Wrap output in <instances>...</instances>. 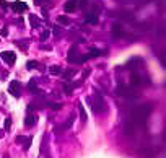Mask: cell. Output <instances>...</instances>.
Wrapping results in <instances>:
<instances>
[{
    "instance_id": "18",
    "label": "cell",
    "mask_w": 166,
    "mask_h": 158,
    "mask_svg": "<svg viewBox=\"0 0 166 158\" xmlns=\"http://www.w3.org/2000/svg\"><path fill=\"white\" fill-rule=\"evenodd\" d=\"M36 67H38V62H36V60H29V62L26 64V69H28V70H31V69H36Z\"/></svg>"
},
{
    "instance_id": "8",
    "label": "cell",
    "mask_w": 166,
    "mask_h": 158,
    "mask_svg": "<svg viewBox=\"0 0 166 158\" xmlns=\"http://www.w3.org/2000/svg\"><path fill=\"white\" fill-rule=\"evenodd\" d=\"M75 8H77V0H68L67 4H65V11L67 13H72Z\"/></svg>"
},
{
    "instance_id": "14",
    "label": "cell",
    "mask_w": 166,
    "mask_h": 158,
    "mask_svg": "<svg viewBox=\"0 0 166 158\" xmlns=\"http://www.w3.org/2000/svg\"><path fill=\"white\" fill-rule=\"evenodd\" d=\"M142 82H143V80H142V77H140L138 74H134V75H132V83H134V85H140Z\"/></svg>"
},
{
    "instance_id": "26",
    "label": "cell",
    "mask_w": 166,
    "mask_h": 158,
    "mask_svg": "<svg viewBox=\"0 0 166 158\" xmlns=\"http://www.w3.org/2000/svg\"><path fill=\"white\" fill-rule=\"evenodd\" d=\"M0 5H2V7H7V2H5V0H0Z\"/></svg>"
},
{
    "instance_id": "23",
    "label": "cell",
    "mask_w": 166,
    "mask_h": 158,
    "mask_svg": "<svg viewBox=\"0 0 166 158\" xmlns=\"http://www.w3.org/2000/svg\"><path fill=\"white\" fill-rule=\"evenodd\" d=\"M0 36H8V29L7 28H2V29H0Z\"/></svg>"
},
{
    "instance_id": "9",
    "label": "cell",
    "mask_w": 166,
    "mask_h": 158,
    "mask_svg": "<svg viewBox=\"0 0 166 158\" xmlns=\"http://www.w3.org/2000/svg\"><path fill=\"white\" fill-rule=\"evenodd\" d=\"M120 34H122V29H120V25H114L113 26V36H114V39H119L120 38Z\"/></svg>"
},
{
    "instance_id": "7",
    "label": "cell",
    "mask_w": 166,
    "mask_h": 158,
    "mask_svg": "<svg viewBox=\"0 0 166 158\" xmlns=\"http://www.w3.org/2000/svg\"><path fill=\"white\" fill-rule=\"evenodd\" d=\"M98 15H99V11H96V10L90 11V13L86 15L85 21L86 23H90V25H96V23H98Z\"/></svg>"
},
{
    "instance_id": "20",
    "label": "cell",
    "mask_w": 166,
    "mask_h": 158,
    "mask_svg": "<svg viewBox=\"0 0 166 158\" xmlns=\"http://www.w3.org/2000/svg\"><path fill=\"white\" fill-rule=\"evenodd\" d=\"M49 36H51V33L47 31V29H46V31H43V33H41V41H47Z\"/></svg>"
},
{
    "instance_id": "4",
    "label": "cell",
    "mask_w": 166,
    "mask_h": 158,
    "mask_svg": "<svg viewBox=\"0 0 166 158\" xmlns=\"http://www.w3.org/2000/svg\"><path fill=\"white\" fill-rule=\"evenodd\" d=\"M117 93L127 96V98H135V92L134 90H130L129 87H124V85H119V87H117Z\"/></svg>"
},
{
    "instance_id": "13",
    "label": "cell",
    "mask_w": 166,
    "mask_h": 158,
    "mask_svg": "<svg viewBox=\"0 0 166 158\" xmlns=\"http://www.w3.org/2000/svg\"><path fill=\"white\" fill-rule=\"evenodd\" d=\"M28 88H29V92H31V93H34V95H38V93H39V88L36 87V83H34V82H29V83H28Z\"/></svg>"
},
{
    "instance_id": "24",
    "label": "cell",
    "mask_w": 166,
    "mask_h": 158,
    "mask_svg": "<svg viewBox=\"0 0 166 158\" xmlns=\"http://www.w3.org/2000/svg\"><path fill=\"white\" fill-rule=\"evenodd\" d=\"M73 74H75V70H67V72H65V78H70Z\"/></svg>"
},
{
    "instance_id": "2",
    "label": "cell",
    "mask_w": 166,
    "mask_h": 158,
    "mask_svg": "<svg viewBox=\"0 0 166 158\" xmlns=\"http://www.w3.org/2000/svg\"><path fill=\"white\" fill-rule=\"evenodd\" d=\"M8 93L11 96H15V98H20V95H21V85H20V82L11 80L10 85H8Z\"/></svg>"
},
{
    "instance_id": "17",
    "label": "cell",
    "mask_w": 166,
    "mask_h": 158,
    "mask_svg": "<svg viewBox=\"0 0 166 158\" xmlns=\"http://www.w3.org/2000/svg\"><path fill=\"white\" fill-rule=\"evenodd\" d=\"M31 142H33V137H26V139H25V145H23V148H25V150H29V147H31Z\"/></svg>"
},
{
    "instance_id": "6",
    "label": "cell",
    "mask_w": 166,
    "mask_h": 158,
    "mask_svg": "<svg viewBox=\"0 0 166 158\" xmlns=\"http://www.w3.org/2000/svg\"><path fill=\"white\" fill-rule=\"evenodd\" d=\"M11 8H13V11H16V13H21V11L28 10V5H26L25 2H13V4H11Z\"/></svg>"
},
{
    "instance_id": "22",
    "label": "cell",
    "mask_w": 166,
    "mask_h": 158,
    "mask_svg": "<svg viewBox=\"0 0 166 158\" xmlns=\"http://www.w3.org/2000/svg\"><path fill=\"white\" fill-rule=\"evenodd\" d=\"M10 126H11V119L8 117V119L5 121V130H10Z\"/></svg>"
},
{
    "instance_id": "21",
    "label": "cell",
    "mask_w": 166,
    "mask_h": 158,
    "mask_svg": "<svg viewBox=\"0 0 166 158\" xmlns=\"http://www.w3.org/2000/svg\"><path fill=\"white\" fill-rule=\"evenodd\" d=\"M59 23H62V25H68V18L65 16V15H62V16H59Z\"/></svg>"
},
{
    "instance_id": "10",
    "label": "cell",
    "mask_w": 166,
    "mask_h": 158,
    "mask_svg": "<svg viewBox=\"0 0 166 158\" xmlns=\"http://www.w3.org/2000/svg\"><path fill=\"white\" fill-rule=\"evenodd\" d=\"M98 56H101V51H99V49H95V47H93V49H90V54H88V56H83V57H85V60H86V59H91V57H98Z\"/></svg>"
},
{
    "instance_id": "5",
    "label": "cell",
    "mask_w": 166,
    "mask_h": 158,
    "mask_svg": "<svg viewBox=\"0 0 166 158\" xmlns=\"http://www.w3.org/2000/svg\"><path fill=\"white\" fill-rule=\"evenodd\" d=\"M0 57H2L8 65H13L15 60H16V56H15V52H11V51H5V52H2L0 54Z\"/></svg>"
},
{
    "instance_id": "19",
    "label": "cell",
    "mask_w": 166,
    "mask_h": 158,
    "mask_svg": "<svg viewBox=\"0 0 166 158\" xmlns=\"http://www.w3.org/2000/svg\"><path fill=\"white\" fill-rule=\"evenodd\" d=\"M49 72H51L52 75H59L62 70H60V67H51V69H49Z\"/></svg>"
},
{
    "instance_id": "15",
    "label": "cell",
    "mask_w": 166,
    "mask_h": 158,
    "mask_svg": "<svg viewBox=\"0 0 166 158\" xmlns=\"http://www.w3.org/2000/svg\"><path fill=\"white\" fill-rule=\"evenodd\" d=\"M29 23H31L33 28H38V26H39V20L34 16V15H31V16H29Z\"/></svg>"
},
{
    "instance_id": "25",
    "label": "cell",
    "mask_w": 166,
    "mask_h": 158,
    "mask_svg": "<svg viewBox=\"0 0 166 158\" xmlns=\"http://www.w3.org/2000/svg\"><path fill=\"white\" fill-rule=\"evenodd\" d=\"M25 139H26V137H23V135H18V137H16V142H18V144H23V140H25Z\"/></svg>"
},
{
    "instance_id": "12",
    "label": "cell",
    "mask_w": 166,
    "mask_h": 158,
    "mask_svg": "<svg viewBox=\"0 0 166 158\" xmlns=\"http://www.w3.org/2000/svg\"><path fill=\"white\" fill-rule=\"evenodd\" d=\"M78 109H80V117H81V121H83V122H86L88 116H86V111H85V108H83V104L78 106Z\"/></svg>"
},
{
    "instance_id": "11",
    "label": "cell",
    "mask_w": 166,
    "mask_h": 158,
    "mask_svg": "<svg viewBox=\"0 0 166 158\" xmlns=\"http://www.w3.org/2000/svg\"><path fill=\"white\" fill-rule=\"evenodd\" d=\"M36 121H38V117H36L34 114H29V116L26 117L25 124H26V126H33V124H36Z\"/></svg>"
},
{
    "instance_id": "3",
    "label": "cell",
    "mask_w": 166,
    "mask_h": 158,
    "mask_svg": "<svg viewBox=\"0 0 166 158\" xmlns=\"http://www.w3.org/2000/svg\"><path fill=\"white\" fill-rule=\"evenodd\" d=\"M67 60H68V62H72V64H75V62H83V60H85V57L78 54L77 47H72L70 52H68V56H67Z\"/></svg>"
},
{
    "instance_id": "16",
    "label": "cell",
    "mask_w": 166,
    "mask_h": 158,
    "mask_svg": "<svg viewBox=\"0 0 166 158\" xmlns=\"http://www.w3.org/2000/svg\"><path fill=\"white\" fill-rule=\"evenodd\" d=\"M73 119H75V117H73V114H72V116H70V117H68V121H67V122H65V124H64V126H62V130H65V129H68V127H70V126H72V124H73Z\"/></svg>"
},
{
    "instance_id": "1",
    "label": "cell",
    "mask_w": 166,
    "mask_h": 158,
    "mask_svg": "<svg viewBox=\"0 0 166 158\" xmlns=\"http://www.w3.org/2000/svg\"><path fill=\"white\" fill-rule=\"evenodd\" d=\"M91 108H93V111L95 112H103L104 109H106V103H104V99L101 98V95H95L93 96Z\"/></svg>"
}]
</instances>
